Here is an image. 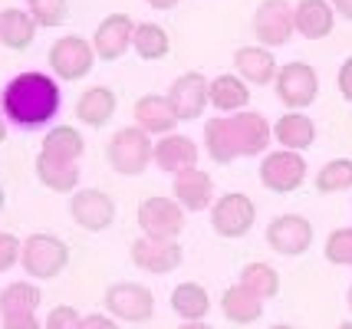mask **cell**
<instances>
[{
	"label": "cell",
	"mask_w": 352,
	"mask_h": 329,
	"mask_svg": "<svg viewBox=\"0 0 352 329\" xmlns=\"http://www.w3.org/2000/svg\"><path fill=\"white\" fill-rule=\"evenodd\" d=\"M204 141L214 161H234L237 155H261L270 141V126L257 112H237L230 119H211L204 126Z\"/></svg>",
	"instance_id": "1"
},
{
	"label": "cell",
	"mask_w": 352,
	"mask_h": 329,
	"mask_svg": "<svg viewBox=\"0 0 352 329\" xmlns=\"http://www.w3.org/2000/svg\"><path fill=\"white\" fill-rule=\"evenodd\" d=\"M60 109V89L43 73H23L3 89V112L16 126H43Z\"/></svg>",
	"instance_id": "2"
},
{
	"label": "cell",
	"mask_w": 352,
	"mask_h": 329,
	"mask_svg": "<svg viewBox=\"0 0 352 329\" xmlns=\"http://www.w3.org/2000/svg\"><path fill=\"white\" fill-rule=\"evenodd\" d=\"M20 264L27 270V277H36V280H53L60 277L63 266L69 264V251L60 237L53 234H33L27 237L23 244V253H20Z\"/></svg>",
	"instance_id": "3"
},
{
	"label": "cell",
	"mask_w": 352,
	"mask_h": 329,
	"mask_svg": "<svg viewBox=\"0 0 352 329\" xmlns=\"http://www.w3.org/2000/svg\"><path fill=\"white\" fill-rule=\"evenodd\" d=\"M152 158L155 148L145 128H122L109 141V165L119 174H142Z\"/></svg>",
	"instance_id": "4"
},
{
	"label": "cell",
	"mask_w": 352,
	"mask_h": 329,
	"mask_svg": "<svg viewBox=\"0 0 352 329\" xmlns=\"http://www.w3.org/2000/svg\"><path fill=\"white\" fill-rule=\"evenodd\" d=\"M138 227L145 237H158V240H175L184 231V211L182 204L168 201V198H145L138 207Z\"/></svg>",
	"instance_id": "5"
},
{
	"label": "cell",
	"mask_w": 352,
	"mask_h": 329,
	"mask_svg": "<svg viewBox=\"0 0 352 329\" xmlns=\"http://www.w3.org/2000/svg\"><path fill=\"white\" fill-rule=\"evenodd\" d=\"M106 310L129 323H145L155 313V297L142 283H116L106 290Z\"/></svg>",
	"instance_id": "6"
},
{
	"label": "cell",
	"mask_w": 352,
	"mask_h": 329,
	"mask_svg": "<svg viewBox=\"0 0 352 329\" xmlns=\"http://www.w3.org/2000/svg\"><path fill=\"white\" fill-rule=\"evenodd\" d=\"M307 178V161L296 155V152H274V155L263 158L261 165V181L263 188L276 191V194H287V191H296Z\"/></svg>",
	"instance_id": "7"
},
{
	"label": "cell",
	"mask_w": 352,
	"mask_h": 329,
	"mask_svg": "<svg viewBox=\"0 0 352 329\" xmlns=\"http://www.w3.org/2000/svg\"><path fill=\"white\" fill-rule=\"evenodd\" d=\"M267 244H270L276 253H283V257H300V253H307L309 244H313V227H309V220L300 218V214H280V218H274V224L267 227Z\"/></svg>",
	"instance_id": "8"
},
{
	"label": "cell",
	"mask_w": 352,
	"mask_h": 329,
	"mask_svg": "<svg viewBox=\"0 0 352 329\" xmlns=\"http://www.w3.org/2000/svg\"><path fill=\"white\" fill-rule=\"evenodd\" d=\"M254 218L257 211L247 194H224L211 211V224L221 237H244L254 227Z\"/></svg>",
	"instance_id": "9"
},
{
	"label": "cell",
	"mask_w": 352,
	"mask_h": 329,
	"mask_svg": "<svg viewBox=\"0 0 352 329\" xmlns=\"http://www.w3.org/2000/svg\"><path fill=\"white\" fill-rule=\"evenodd\" d=\"M293 27H296V16H293L287 0H263L261 7H257L254 30H257V40H263V47H280V43H287Z\"/></svg>",
	"instance_id": "10"
},
{
	"label": "cell",
	"mask_w": 352,
	"mask_h": 329,
	"mask_svg": "<svg viewBox=\"0 0 352 329\" xmlns=\"http://www.w3.org/2000/svg\"><path fill=\"white\" fill-rule=\"evenodd\" d=\"M276 93H280V99H283L290 109L309 106V102L316 99V93H320V82H316L313 66H307V63L283 66L280 76H276Z\"/></svg>",
	"instance_id": "11"
},
{
	"label": "cell",
	"mask_w": 352,
	"mask_h": 329,
	"mask_svg": "<svg viewBox=\"0 0 352 329\" xmlns=\"http://www.w3.org/2000/svg\"><path fill=\"white\" fill-rule=\"evenodd\" d=\"M50 66L60 79H82L92 69V47L79 36H63L50 49Z\"/></svg>",
	"instance_id": "12"
},
{
	"label": "cell",
	"mask_w": 352,
	"mask_h": 329,
	"mask_svg": "<svg viewBox=\"0 0 352 329\" xmlns=\"http://www.w3.org/2000/svg\"><path fill=\"white\" fill-rule=\"evenodd\" d=\"M132 260L135 266L148 270V273H171L178 270L184 260L182 247L175 240H158V237H142L132 244Z\"/></svg>",
	"instance_id": "13"
},
{
	"label": "cell",
	"mask_w": 352,
	"mask_h": 329,
	"mask_svg": "<svg viewBox=\"0 0 352 329\" xmlns=\"http://www.w3.org/2000/svg\"><path fill=\"white\" fill-rule=\"evenodd\" d=\"M69 211H73V218H76L79 227H86V231H106L109 224H112V218H116L112 198L96 188L76 191L73 201H69Z\"/></svg>",
	"instance_id": "14"
},
{
	"label": "cell",
	"mask_w": 352,
	"mask_h": 329,
	"mask_svg": "<svg viewBox=\"0 0 352 329\" xmlns=\"http://www.w3.org/2000/svg\"><path fill=\"white\" fill-rule=\"evenodd\" d=\"M208 99H211V86L204 82L201 73H184V76L175 79V86H171L168 93V102L175 106L178 112V119H198L204 106H208Z\"/></svg>",
	"instance_id": "15"
},
{
	"label": "cell",
	"mask_w": 352,
	"mask_h": 329,
	"mask_svg": "<svg viewBox=\"0 0 352 329\" xmlns=\"http://www.w3.org/2000/svg\"><path fill=\"white\" fill-rule=\"evenodd\" d=\"M132 36H135V27H132V20L125 14L106 16V20L99 23V30H96V53H99L102 60H119L125 49H129Z\"/></svg>",
	"instance_id": "16"
},
{
	"label": "cell",
	"mask_w": 352,
	"mask_h": 329,
	"mask_svg": "<svg viewBox=\"0 0 352 329\" xmlns=\"http://www.w3.org/2000/svg\"><path fill=\"white\" fill-rule=\"evenodd\" d=\"M135 119L138 128H145V132H171L182 122L175 106L168 102V95H142L135 102Z\"/></svg>",
	"instance_id": "17"
},
{
	"label": "cell",
	"mask_w": 352,
	"mask_h": 329,
	"mask_svg": "<svg viewBox=\"0 0 352 329\" xmlns=\"http://www.w3.org/2000/svg\"><path fill=\"white\" fill-rule=\"evenodd\" d=\"M155 161H158V168H165V172L182 174V172H188V168H195L198 148H195V141L184 139V135H165V139L155 145Z\"/></svg>",
	"instance_id": "18"
},
{
	"label": "cell",
	"mask_w": 352,
	"mask_h": 329,
	"mask_svg": "<svg viewBox=\"0 0 352 329\" xmlns=\"http://www.w3.org/2000/svg\"><path fill=\"white\" fill-rule=\"evenodd\" d=\"M175 198L184 211H204L211 204V174L198 168L175 174Z\"/></svg>",
	"instance_id": "19"
},
{
	"label": "cell",
	"mask_w": 352,
	"mask_h": 329,
	"mask_svg": "<svg viewBox=\"0 0 352 329\" xmlns=\"http://www.w3.org/2000/svg\"><path fill=\"white\" fill-rule=\"evenodd\" d=\"M293 16H296V30L307 40H322L333 33V7L326 0H300Z\"/></svg>",
	"instance_id": "20"
},
{
	"label": "cell",
	"mask_w": 352,
	"mask_h": 329,
	"mask_svg": "<svg viewBox=\"0 0 352 329\" xmlns=\"http://www.w3.org/2000/svg\"><path fill=\"white\" fill-rule=\"evenodd\" d=\"M221 310L228 316L230 323H237V326H247V323H257L263 313V299L254 293V290H247L244 283H237V286H230L228 293L221 297Z\"/></svg>",
	"instance_id": "21"
},
{
	"label": "cell",
	"mask_w": 352,
	"mask_h": 329,
	"mask_svg": "<svg viewBox=\"0 0 352 329\" xmlns=\"http://www.w3.org/2000/svg\"><path fill=\"white\" fill-rule=\"evenodd\" d=\"M276 141L280 145H287V152H300V148H309L313 139H316V126H313V119L303 115V112H290V115H283L280 122H276Z\"/></svg>",
	"instance_id": "22"
},
{
	"label": "cell",
	"mask_w": 352,
	"mask_h": 329,
	"mask_svg": "<svg viewBox=\"0 0 352 329\" xmlns=\"http://www.w3.org/2000/svg\"><path fill=\"white\" fill-rule=\"evenodd\" d=\"M112 112H116V93L106 89V86H92L89 93H82L76 106V115L79 122H86V126H106L109 119H112Z\"/></svg>",
	"instance_id": "23"
},
{
	"label": "cell",
	"mask_w": 352,
	"mask_h": 329,
	"mask_svg": "<svg viewBox=\"0 0 352 329\" xmlns=\"http://www.w3.org/2000/svg\"><path fill=\"white\" fill-rule=\"evenodd\" d=\"M33 30H36V23H33L30 14H23V10H0V43L10 49H27L33 43Z\"/></svg>",
	"instance_id": "24"
},
{
	"label": "cell",
	"mask_w": 352,
	"mask_h": 329,
	"mask_svg": "<svg viewBox=\"0 0 352 329\" xmlns=\"http://www.w3.org/2000/svg\"><path fill=\"white\" fill-rule=\"evenodd\" d=\"M234 66H237V73H241L244 79H250V82H261V86H267V82L274 79V73H276V60L263 47L237 49Z\"/></svg>",
	"instance_id": "25"
},
{
	"label": "cell",
	"mask_w": 352,
	"mask_h": 329,
	"mask_svg": "<svg viewBox=\"0 0 352 329\" xmlns=\"http://www.w3.org/2000/svg\"><path fill=\"white\" fill-rule=\"evenodd\" d=\"M171 310L182 316L184 323H198V319L208 316L211 299L204 293V286H198V283H182V286H175V293H171Z\"/></svg>",
	"instance_id": "26"
},
{
	"label": "cell",
	"mask_w": 352,
	"mask_h": 329,
	"mask_svg": "<svg viewBox=\"0 0 352 329\" xmlns=\"http://www.w3.org/2000/svg\"><path fill=\"white\" fill-rule=\"evenodd\" d=\"M36 174H40V181H43L46 188H53V191H73L79 181L76 161H60V158H50L43 152L36 158Z\"/></svg>",
	"instance_id": "27"
},
{
	"label": "cell",
	"mask_w": 352,
	"mask_h": 329,
	"mask_svg": "<svg viewBox=\"0 0 352 329\" xmlns=\"http://www.w3.org/2000/svg\"><path fill=\"white\" fill-rule=\"evenodd\" d=\"M211 102L221 112H237L250 102V93H247V86L237 76H217L211 82Z\"/></svg>",
	"instance_id": "28"
},
{
	"label": "cell",
	"mask_w": 352,
	"mask_h": 329,
	"mask_svg": "<svg viewBox=\"0 0 352 329\" xmlns=\"http://www.w3.org/2000/svg\"><path fill=\"white\" fill-rule=\"evenodd\" d=\"M40 306V290L33 283H10L0 293V313L3 316H23Z\"/></svg>",
	"instance_id": "29"
},
{
	"label": "cell",
	"mask_w": 352,
	"mask_h": 329,
	"mask_svg": "<svg viewBox=\"0 0 352 329\" xmlns=\"http://www.w3.org/2000/svg\"><path fill=\"white\" fill-rule=\"evenodd\" d=\"M43 155L60 158V161H76V158L82 155V139H79V132L69 126L53 128L43 141Z\"/></svg>",
	"instance_id": "30"
},
{
	"label": "cell",
	"mask_w": 352,
	"mask_h": 329,
	"mask_svg": "<svg viewBox=\"0 0 352 329\" xmlns=\"http://www.w3.org/2000/svg\"><path fill=\"white\" fill-rule=\"evenodd\" d=\"M241 283H244L247 290H254L261 299L276 297V290H280V277H276V270L270 264H263V260L247 264L244 273H241Z\"/></svg>",
	"instance_id": "31"
},
{
	"label": "cell",
	"mask_w": 352,
	"mask_h": 329,
	"mask_svg": "<svg viewBox=\"0 0 352 329\" xmlns=\"http://www.w3.org/2000/svg\"><path fill=\"white\" fill-rule=\"evenodd\" d=\"M132 47H135L142 60H162L168 53V33L162 30L158 23H142V27H135Z\"/></svg>",
	"instance_id": "32"
},
{
	"label": "cell",
	"mask_w": 352,
	"mask_h": 329,
	"mask_svg": "<svg viewBox=\"0 0 352 329\" xmlns=\"http://www.w3.org/2000/svg\"><path fill=\"white\" fill-rule=\"evenodd\" d=\"M346 188H352V161L349 158H336V161H329V165L316 174V191H322V194L346 191Z\"/></svg>",
	"instance_id": "33"
},
{
	"label": "cell",
	"mask_w": 352,
	"mask_h": 329,
	"mask_svg": "<svg viewBox=\"0 0 352 329\" xmlns=\"http://www.w3.org/2000/svg\"><path fill=\"white\" fill-rule=\"evenodd\" d=\"M30 16L36 27H60L66 20V0H30Z\"/></svg>",
	"instance_id": "34"
},
{
	"label": "cell",
	"mask_w": 352,
	"mask_h": 329,
	"mask_svg": "<svg viewBox=\"0 0 352 329\" xmlns=\"http://www.w3.org/2000/svg\"><path fill=\"white\" fill-rule=\"evenodd\" d=\"M326 260H329V264L352 266V227L329 234V240H326Z\"/></svg>",
	"instance_id": "35"
},
{
	"label": "cell",
	"mask_w": 352,
	"mask_h": 329,
	"mask_svg": "<svg viewBox=\"0 0 352 329\" xmlns=\"http://www.w3.org/2000/svg\"><path fill=\"white\" fill-rule=\"evenodd\" d=\"M46 329H82V319L73 306H56L46 316Z\"/></svg>",
	"instance_id": "36"
},
{
	"label": "cell",
	"mask_w": 352,
	"mask_h": 329,
	"mask_svg": "<svg viewBox=\"0 0 352 329\" xmlns=\"http://www.w3.org/2000/svg\"><path fill=\"white\" fill-rule=\"evenodd\" d=\"M20 253H23V244L14 234H0V273L10 270L20 260Z\"/></svg>",
	"instance_id": "37"
},
{
	"label": "cell",
	"mask_w": 352,
	"mask_h": 329,
	"mask_svg": "<svg viewBox=\"0 0 352 329\" xmlns=\"http://www.w3.org/2000/svg\"><path fill=\"white\" fill-rule=\"evenodd\" d=\"M3 329H40L36 316L23 313V316H3Z\"/></svg>",
	"instance_id": "38"
},
{
	"label": "cell",
	"mask_w": 352,
	"mask_h": 329,
	"mask_svg": "<svg viewBox=\"0 0 352 329\" xmlns=\"http://www.w3.org/2000/svg\"><path fill=\"white\" fill-rule=\"evenodd\" d=\"M339 89H342V95L352 102V56L342 63V69H339Z\"/></svg>",
	"instance_id": "39"
},
{
	"label": "cell",
	"mask_w": 352,
	"mask_h": 329,
	"mask_svg": "<svg viewBox=\"0 0 352 329\" xmlns=\"http://www.w3.org/2000/svg\"><path fill=\"white\" fill-rule=\"evenodd\" d=\"M82 329H119L109 316H102V313H92V316H86L82 319Z\"/></svg>",
	"instance_id": "40"
},
{
	"label": "cell",
	"mask_w": 352,
	"mask_h": 329,
	"mask_svg": "<svg viewBox=\"0 0 352 329\" xmlns=\"http://www.w3.org/2000/svg\"><path fill=\"white\" fill-rule=\"evenodd\" d=\"M333 7H336L346 20H352V0H333Z\"/></svg>",
	"instance_id": "41"
},
{
	"label": "cell",
	"mask_w": 352,
	"mask_h": 329,
	"mask_svg": "<svg viewBox=\"0 0 352 329\" xmlns=\"http://www.w3.org/2000/svg\"><path fill=\"white\" fill-rule=\"evenodd\" d=\"M148 3H152L155 10H171V7H175L178 0H148Z\"/></svg>",
	"instance_id": "42"
},
{
	"label": "cell",
	"mask_w": 352,
	"mask_h": 329,
	"mask_svg": "<svg viewBox=\"0 0 352 329\" xmlns=\"http://www.w3.org/2000/svg\"><path fill=\"white\" fill-rule=\"evenodd\" d=\"M182 329H214V326H208V323H204V319H198V323H184Z\"/></svg>",
	"instance_id": "43"
},
{
	"label": "cell",
	"mask_w": 352,
	"mask_h": 329,
	"mask_svg": "<svg viewBox=\"0 0 352 329\" xmlns=\"http://www.w3.org/2000/svg\"><path fill=\"white\" fill-rule=\"evenodd\" d=\"M3 135H7V128H3V119H0V141H3Z\"/></svg>",
	"instance_id": "44"
},
{
	"label": "cell",
	"mask_w": 352,
	"mask_h": 329,
	"mask_svg": "<svg viewBox=\"0 0 352 329\" xmlns=\"http://www.w3.org/2000/svg\"><path fill=\"white\" fill-rule=\"evenodd\" d=\"M270 329H293V326H287V323H276V326H270Z\"/></svg>",
	"instance_id": "45"
},
{
	"label": "cell",
	"mask_w": 352,
	"mask_h": 329,
	"mask_svg": "<svg viewBox=\"0 0 352 329\" xmlns=\"http://www.w3.org/2000/svg\"><path fill=\"white\" fill-rule=\"evenodd\" d=\"M339 329H352V323H339Z\"/></svg>",
	"instance_id": "46"
},
{
	"label": "cell",
	"mask_w": 352,
	"mask_h": 329,
	"mask_svg": "<svg viewBox=\"0 0 352 329\" xmlns=\"http://www.w3.org/2000/svg\"><path fill=\"white\" fill-rule=\"evenodd\" d=\"M0 211H3V191H0Z\"/></svg>",
	"instance_id": "47"
},
{
	"label": "cell",
	"mask_w": 352,
	"mask_h": 329,
	"mask_svg": "<svg viewBox=\"0 0 352 329\" xmlns=\"http://www.w3.org/2000/svg\"><path fill=\"white\" fill-rule=\"evenodd\" d=\"M349 310H352V286H349Z\"/></svg>",
	"instance_id": "48"
}]
</instances>
